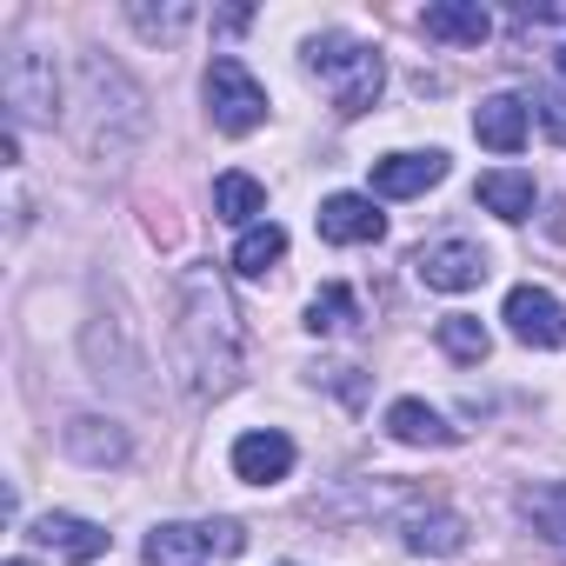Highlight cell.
Listing matches in <instances>:
<instances>
[{
    "instance_id": "obj_1",
    "label": "cell",
    "mask_w": 566,
    "mask_h": 566,
    "mask_svg": "<svg viewBox=\"0 0 566 566\" xmlns=\"http://www.w3.org/2000/svg\"><path fill=\"white\" fill-rule=\"evenodd\" d=\"M240 354H247V340H240L233 294L220 287L213 266H193V273L180 280V327H174V360H180L187 387H193L200 400L227 394V387L240 380Z\"/></svg>"
},
{
    "instance_id": "obj_2",
    "label": "cell",
    "mask_w": 566,
    "mask_h": 566,
    "mask_svg": "<svg viewBox=\"0 0 566 566\" xmlns=\"http://www.w3.org/2000/svg\"><path fill=\"white\" fill-rule=\"evenodd\" d=\"M307 74L327 87V101H334L347 120L367 114V107L380 101V87H387L380 48H367V41H354V34H321V41H307Z\"/></svg>"
},
{
    "instance_id": "obj_3",
    "label": "cell",
    "mask_w": 566,
    "mask_h": 566,
    "mask_svg": "<svg viewBox=\"0 0 566 566\" xmlns=\"http://www.w3.org/2000/svg\"><path fill=\"white\" fill-rule=\"evenodd\" d=\"M240 546H247V526L240 520H200V526L167 520V526L147 533L140 559L147 566H207V559H233Z\"/></svg>"
},
{
    "instance_id": "obj_4",
    "label": "cell",
    "mask_w": 566,
    "mask_h": 566,
    "mask_svg": "<svg viewBox=\"0 0 566 566\" xmlns=\"http://www.w3.org/2000/svg\"><path fill=\"white\" fill-rule=\"evenodd\" d=\"M200 94H207V114H213V127L220 134H253L260 120H266V87L247 74V61H233V54H220L213 67H207V81H200Z\"/></svg>"
},
{
    "instance_id": "obj_5",
    "label": "cell",
    "mask_w": 566,
    "mask_h": 566,
    "mask_svg": "<svg viewBox=\"0 0 566 566\" xmlns=\"http://www.w3.org/2000/svg\"><path fill=\"white\" fill-rule=\"evenodd\" d=\"M0 94H8L14 120H34V127H54V107H61V81H54V61L34 54V48H14L0 61Z\"/></svg>"
},
{
    "instance_id": "obj_6",
    "label": "cell",
    "mask_w": 566,
    "mask_h": 566,
    "mask_svg": "<svg viewBox=\"0 0 566 566\" xmlns=\"http://www.w3.org/2000/svg\"><path fill=\"white\" fill-rule=\"evenodd\" d=\"M500 321H506V334H513L520 347H546V354L566 347V307H559L546 287H513L506 307H500Z\"/></svg>"
},
{
    "instance_id": "obj_7",
    "label": "cell",
    "mask_w": 566,
    "mask_h": 566,
    "mask_svg": "<svg viewBox=\"0 0 566 566\" xmlns=\"http://www.w3.org/2000/svg\"><path fill=\"white\" fill-rule=\"evenodd\" d=\"M413 273H420V287H433V294H467V287L486 280V253L473 240H440V247L413 253Z\"/></svg>"
},
{
    "instance_id": "obj_8",
    "label": "cell",
    "mask_w": 566,
    "mask_h": 566,
    "mask_svg": "<svg viewBox=\"0 0 566 566\" xmlns=\"http://www.w3.org/2000/svg\"><path fill=\"white\" fill-rule=\"evenodd\" d=\"M387 233V213L374 207V193H327L321 200V240L334 247H374Z\"/></svg>"
},
{
    "instance_id": "obj_9",
    "label": "cell",
    "mask_w": 566,
    "mask_h": 566,
    "mask_svg": "<svg viewBox=\"0 0 566 566\" xmlns=\"http://www.w3.org/2000/svg\"><path fill=\"white\" fill-rule=\"evenodd\" d=\"M233 473H240L247 486H273V480H287V473H294V440L280 433V427L240 433V440H233Z\"/></svg>"
},
{
    "instance_id": "obj_10",
    "label": "cell",
    "mask_w": 566,
    "mask_h": 566,
    "mask_svg": "<svg viewBox=\"0 0 566 566\" xmlns=\"http://www.w3.org/2000/svg\"><path fill=\"white\" fill-rule=\"evenodd\" d=\"M447 180V154H387V160H374V193L380 200H413V193H427V187H440Z\"/></svg>"
},
{
    "instance_id": "obj_11",
    "label": "cell",
    "mask_w": 566,
    "mask_h": 566,
    "mask_svg": "<svg viewBox=\"0 0 566 566\" xmlns=\"http://www.w3.org/2000/svg\"><path fill=\"white\" fill-rule=\"evenodd\" d=\"M526 127H533V107H526L520 94H486V101L473 107V134H480V147H493V154H520V147H526Z\"/></svg>"
},
{
    "instance_id": "obj_12",
    "label": "cell",
    "mask_w": 566,
    "mask_h": 566,
    "mask_svg": "<svg viewBox=\"0 0 566 566\" xmlns=\"http://www.w3.org/2000/svg\"><path fill=\"white\" fill-rule=\"evenodd\" d=\"M400 533H407V553H420V559H453L467 546V520L453 506H413L400 520Z\"/></svg>"
},
{
    "instance_id": "obj_13",
    "label": "cell",
    "mask_w": 566,
    "mask_h": 566,
    "mask_svg": "<svg viewBox=\"0 0 566 566\" xmlns=\"http://www.w3.org/2000/svg\"><path fill=\"white\" fill-rule=\"evenodd\" d=\"M28 539H41L48 553L74 559V566H87V559H101V553H107V526H94V520H81V513H41Z\"/></svg>"
},
{
    "instance_id": "obj_14",
    "label": "cell",
    "mask_w": 566,
    "mask_h": 566,
    "mask_svg": "<svg viewBox=\"0 0 566 566\" xmlns=\"http://www.w3.org/2000/svg\"><path fill=\"white\" fill-rule=\"evenodd\" d=\"M427 41H447V48H480L493 34V14L480 8V0H433V8L420 14Z\"/></svg>"
},
{
    "instance_id": "obj_15",
    "label": "cell",
    "mask_w": 566,
    "mask_h": 566,
    "mask_svg": "<svg viewBox=\"0 0 566 566\" xmlns=\"http://www.w3.org/2000/svg\"><path fill=\"white\" fill-rule=\"evenodd\" d=\"M67 453L81 460V467H120L127 460V433L114 427V420H94V413H81V420H67Z\"/></svg>"
},
{
    "instance_id": "obj_16",
    "label": "cell",
    "mask_w": 566,
    "mask_h": 566,
    "mask_svg": "<svg viewBox=\"0 0 566 566\" xmlns=\"http://www.w3.org/2000/svg\"><path fill=\"white\" fill-rule=\"evenodd\" d=\"M473 200H480L486 213H500V220H533V174H520V167H493V174H480Z\"/></svg>"
},
{
    "instance_id": "obj_17",
    "label": "cell",
    "mask_w": 566,
    "mask_h": 566,
    "mask_svg": "<svg viewBox=\"0 0 566 566\" xmlns=\"http://www.w3.org/2000/svg\"><path fill=\"white\" fill-rule=\"evenodd\" d=\"M387 433H394L400 447H453V440H460V427H447L427 400H394V407H387Z\"/></svg>"
},
{
    "instance_id": "obj_18",
    "label": "cell",
    "mask_w": 566,
    "mask_h": 566,
    "mask_svg": "<svg viewBox=\"0 0 566 566\" xmlns=\"http://www.w3.org/2000/svg\"><path fill=\"white\" fill-rule=\"evenodd\" d=\"M520 520L553 546V553H566V480H546V486H526L520 493Z\"/></svg>"
},
{
    "instance_id": "obj_19",
    "label": "cell",
    "mask_w": 566,
    "mask_h": 566,
    "mask_svg": "<svg viewBox=\"0 0 566 566\" xmlns=\"http://www.w3.org/2000/svg\"><path fill=\"white\" fill-rule=\"evenodd\" d=\"M213 213L247 233V227H260V213H266V187H260L253 174H220V180H213Z\"/></svg>"
},
{
    "instance_id": "obj_20",
    "label": "cell",
    "mask_w": 566,
    "mask_h": 566,
    "mask_svg": "<svg viewBox=\"0 0 566 566\" xmlns=\"http://www.w3.org/2000/svg\"><path fill=\"white\" fill-rule=\"evenodd\" d=\"M280 260H287V233H280L273 220H260V227H247V233H240V247H233V273H247V280H260V273H273Z\"/></svg>"
},
{
    "instance_id": "obj_21",
    "label": "cell",
    "mask_w": 566,
    "mask_h": 566,
    "mask_svg": "<svg viewBox=\"0 0 566 566\" xmlns=\"http://www.w3.org/2000/svg\"><path fill=\"white\" fill-rule=\"evenodd\" d=\"M440 354H453L460 367H480V360L493 354V334H486L473 314H447V321H440Z\"/></svg>"
},
{
    "instance_id": "obj_22",
    "label": "cell",
    "mask_w": 566,
    "mask_h": 566,
    "mask_svg": "<svg viewBox=\"0 0 566 566\" xmlns=\"http://www.w3.org/2000/svg\"><path fill=\"white\" fill-rule=\"evenodd\" d=\"M354 321H360L354 287H321L314 307H307V334H340V327H354Z\"/></svg>"
},
{
    "instance_id": "obj_23",
    "label": "cell",
    "mask_w": 566,
    "mask_h": 566,
    "mask_svg": "<svg viewBox=\"0 0 566 566\" xmlns=\"http://www.w3.org/2000/svg\"><path fill=\"white\" fill-rule=\"evenodd\" d=\"M127 21L147 34V41H180L193 28V8L187 0H167V8H127Z\"/></svg>"
},
{
    "instance_id": "obj_24",
    "label": "cell",
    "mask_w": 566,
    "mask_h": 566,
    "mask_svg": "<svg viewBox=\"0 0 566 566\" xmlns=\"http://www.w3.org/2000/svg\"><path fill=\"white\" fill-rule=\"evenodd\" d=\"M533 107H539V120H546V127H553V140H559V147H566V107H553V101H533Z\"/></svg>"
},
{
    "instance_id": "obj_25",
    "label": "cell",
    "mask_w": 566,
    "mask_h": 566,
    "mask_svg": "<svg viewBox=\"0 0 566 566\" xmlns=\"http://www.w3.org/2000/svg\"><path fill=\"white\" fill-rule=\"evenodd\" d=\"M546 233H553V240H566V200H553V207H546Z\"/></svg>"
},
{
    "instance_id": "obj_26",
    "label": "cell",
    "mask_w": 566,
    "mask_h": 566,
    "mask_svg": "<svg viewBox=\"0 0 566 566\" xmlns=\"http://www.w3.org/2000/svg\"><path fill=\"white\" fill-rule=\"evenodd\" d=\"M559 81H566V48H559Z\"/></svg>"
},
{
    "instance_id": "obj_27",
    "label": "cell",
    "mask_w": 566,
    "mask_h": 566,
    "mask_svg": "<svg viewBox=\"0 0 566 566\" xmlns=\"http://www.w3.org/2000/svg\"><path fill=\"white\" fill-rule=\"evenodd\" d=\"M8 566H28V559H8Z\"/></svg>"
}]
</instances>
